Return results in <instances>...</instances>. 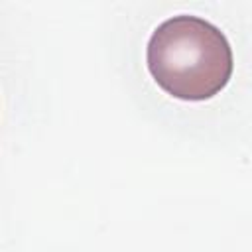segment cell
Returning a JSON list of instances; mask_svg holds the SVG:
<instances>
[{
  "mask_svg": "<svg viewBox=\"0 0 252 252\" xmlns=\"http://www.w3.org/2000/svg\"><path fill=\"white\" fill-rule=\"evenodd\" d=\"M148 71L175 98L207 100L219 94L234 71L232 47L213 22L177 14L163 20L146 47Z\"/></svg>",
  "mask_w": 252,
  "mask_h": 252,
  "instance_id": "6da1fadb",
  "label": "cell"
}]
</instances>
